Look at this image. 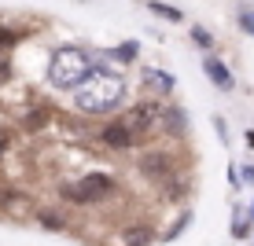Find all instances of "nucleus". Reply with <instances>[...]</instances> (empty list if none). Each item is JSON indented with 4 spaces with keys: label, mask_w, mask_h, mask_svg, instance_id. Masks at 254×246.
<instances>
[{
    "label": "nucleus",
    "mask_w": 254,
    "mask_h": 246,
    "mask_svg": "<svg viewBox=\"0 0 254 246\" xmlns=\"http://www.w3.org/2000/svg\"><path fill=\"white\" fill-rule=\"evenodd\" d=\"M254 221H251V209L247 206H236V221H232V235L236 239H243L247 235V228H251Z\"/></svg>",
    "instance_id": "ddd939ff"
},
{
    "label": "nucleus",
    "mask_w": 254,
    "mask_h": 246,
    "mask_svg": "<svg viewBox=\"0 0 254 246\" xmlns=\"http://www.w3.org/2000/svg\"><path fill=\"white\" fill-rule=\"evenodd\" d=\"M203 74L210 77V85H214L217 92H232L236 89V77H232V70L225 59H217V55H206L203 59Z\"/></svg>",
    "instance_id": "0eeeda50"
},
{
    "label": "nucleus",
    "mask_w": 254,
    "mask_h": 246,
    "mask_svg": "<svg viewBox=\"0 0 254 246\" xmlns=\"http://www.w3.org/2000/svg\"><path fill=\"white\" fill-rule=\"evenodd\" d=\"M48 121H52V110H48V107H33V110L22 118V125L30 129V133H41V129L48 125Z\"/></svg>",
    "instance_id": "f8f14e48"
},
{
    "label": "nucleus",
    "mask_w": 254,
    "mask_h": 246,
    "mask_svg": "<svg viewBox=\"0 0 254 246\" xmlns=\"http://www.w3.org/2000/svg\"><path fill=\"white\" fill-rule=\"evenodd\" d=\"M240 26L254 37V11H240Z\"/></svg>",
    "instance_id": "6ab92c4d"
},
{
    "label": "nucleus",
    "mask_w": 254,
    "mask_h": 246,
    "mask_svg": "<svg viewBox=\"0 0 254 246\" xmlns=\"http://www.w3.org/2000/svg\"><path fill=\"white\" fill-rule=\"evenodd\" d=\"M136 55H140V45H136V41H122L118 48L103 51V59H115V63H133Z\"/></svg>",
    "instance_id": "1a4fd4ad"
},
{
    "label": "nucleus",
    "mask_w": 254,
    "mask_h": 246,
    "mask_svg": "<svg viewBox=\"0 0 254 246\" xmlns=\"http://www.w3.org/2000/svg\"><path fill=\"white\" fill-rule=\"evenodd\" d=\"M140 74H144V85H151V89H155V92H162V96L177 89V77H173V74H166V70L144 66V70H140Z\"/></svg>",
    "instance_id": "6e6552de"
},
{
    "label": "nucleus",
    "mask_w": 254,
    "mask_h": 246,
    "mask_svg": "<svg viewBox=\"0 0 254 246\" xmlns=\"http://www.w3.org/2000/svg\"><path fill=\"white\" fill-rule=\"evenodd\" d=\"M92 70H96V63L81 48H59L48 63V85L59 92H77L92 77Z\"/></svg>",
    "instance_id": "f03ea898"
},
{
    "label": "nucleus",
    "mask_w": 254,
    "mask_h": 246,
    "mask_svg": "<svg viewBox=\"0 0 254 246\" xmlns=\"http://www.w3.org/2000/svg\"><path fill=\"white\" fill-rule=\"evenodd\" d=\"M247 147H254V129H247Z\"/></svg>",
    "instance_id": "b1692460"
},
{
    "label": "nucleus",
    "mask_w": 254,
    "mask_h": 246,
    "mask_svg": "<svg viewBox=\"0 0 254 246\" xmlns=\"http://www.w3.org/2000/svg\"><path fill=\"white\" fill-rule=\"evenodd\" d=\"M240 180H243V184H254V165H251V162L240 165Z\"/></svg>",
    "instance_id": "412c9836"
},
{
    "label": "nucleus",
    "mask_w": 254,
    "mask_h": 246,
    "mask_svg": "<svg viewBox=\"0 0 254 246\" xmlns=\"http://www.w3.org/2000/svg\"><path fill=\"white\" fill-rule=\"evenodd\" d=\"M191 41H195L199 48H214V33H210L206 26H191Z\"/></svg>",
    "instance_id": "dca6fc26"
},
{
    "label": "nucleus",
    "mask_w": 254,
    "mask_h": 246,
    "mask_svg": "<svg viewBox=\"0 0 254 246\" xmlns=\"http://www.w3.org/2000/svg\"><path fill=\"white\" fill-rule=\"evenodd\" d=\"M122 239H126L122 246H147V243L155 239V235H151V228H129V232L122 235Z\"/></svg>",
    "instance_id": "4468645a"
},
{
    "label": "nucleus",
    "mask_w": 254,
    "mask_h": 246,
    "mask_svg": "<svg viewBox=\"0 0 254 246\" xmlns=\"http://www.w3.org/2000/svg\"><path fill=\"white\" fill-rule=\"evenodd\" d=\"M188 224H191V209H188V213H181V221H177V224H173V228H170V232H166V243H173V239H177V235H181V232H185V228H188Z\"/></svg>",
    "instance_id": "f3484780"
},
{
    "label": "nucleus",
    "mask_w": 254,
    "mask_h": 246,
    "mask_svg": "<svg viewBox=\"0 0 254 246\" xmlns=\"http://www.w3.org/2000/svg\"><path fill=\"white\" fill-rule=\"evenodd\" d=\"M0 81H11V63L7 59H0Z\"/></svg>",
    "instance_id": "5701e85b"
},
{
    "label": "nucleus",
    "mask_w": 254,
    "mask_h": 246,
    "mask_svg": "<svg viewBox=\"0 0 254 246\" xmlns=\"http://www.w3.org/2000/svg\"><path fill=\"white\" fill-rule=\"evenodd\" d=\"M115 191V177L111 173H85L81 180L63 184V198L77 202V206H92V202H103Z\"/></svg>",
    "instance_id": "7ed1b4c3"
},
{
    "label": "nucleus",
    "mask_w": 254,
    "mask_h": 246,
    "mask_svg": "<svg viewBox=\"0 0 254 246\" xmlns=\"http://www.w3.org/2000/svg\"><path fill=\"white\" fill-rule=\"evenodd\" d=\"M140 173H144V180H173V162L166 151H144L140 154Z\"/></svg>",
    "instance_id": "423d86ee"
},
{
    "label": "nucleus",
    "mask_w": 254,
    "mask_h": 246,
    "mask_svg": "<svg viewBox=\"0 0 254 246\" xmlns=\"http://www.w3.org/2000/svg\"><path fill=\"white\" fill-rule=\"evenodd\" d=\"M214 129H217V136H221V144L229 140V121L225 118H214Z\"/></svg>",
    "instance_id": "aec40b11"
},
{
    "label": "nucleus",
    "mask_w": 254,
    "mask_h": 246,
    "mask_svg": "<svg viewBox=\"0 0 254 246\" xmlns=\"http://www.w3.org/2000/svg\"><path fill=\"white\" fill-rule=\"evenodd\" d=\"M11 151V129H0V158Z\"/></svg>",
    "instance_id": "a211bd4d"
},
{
    "label": "nucleus",
    "mask_w": 254,
    "mask_h": 246,
    "mask_svg": "<svg viewBox=\"0 0 254 246\" xmlns=\"http://www.w3.org/2000/svg\"><path fill=\"white\" fill-rule=\"evenodd\" d=\"M162 114H166V107H162V103L144 99V103H136V107L126 114V121L133 125V133H136V136H144V133H151L155 125H162Z\"/></svg>",
    "instance_id": "20e7f679"
},
{
    "label": "nucleus",
    "mask_w": 254,
    "mask_h": 246,
    "mask_svg": "<svg viewBox=\"0 0 254 246\" xmlns=\"http://www.w3.org/2000/svg\"><path fill=\"white\" fill-rule=\"evenodd\" d=\"M133 140H136V133H133V125H129L126 118L107 121V125L100 129V144L111 147V151H129V147H133Z\"/></svg>",
    "instance_id": "39448f33"
},
{
    "label": "nucleus",
    "mask_w": 254,
    "mask_h": 246,
    "mask_svg": "<svg viewBox=\"0 0 254 246\" xmlns=\"http://www.w3.org/2000/svg\"><path fill=\"white\" fill-rule=\"evenodd\" d=\"M126 92H129L126 77L111 74L103 63H96L92 77L74 92V103H77V110H85V114H111L115 107L126 103Z\"/></svg>",
    "instance_id": "f257e3e1"
},
{
    "label": "nucleus",
    "mask_w": 254,
    "mask_h": 246,
    "mask_svg": "<svg viewBox=\"0 0 254 246\" xmlns=\"http://www.w3.org/2000/svg\"><path fill=\"white\" fill-rule=\"evenodd\" d=\"M147 11L159 15V19H166V22H185V11H181V7L162 4V0H147Z\"/></svg>",
    "instance_id": "9d476101"
},
{
    "label": "nucleus",
    "mask_w": 254,
    "mask_h": 246,
    "mask_svg": "<svg viewBox=\"0 0 254 246\" xmlns=\"http://www.w3.org/2000/svg\"><path fill=\"white\" fill-rule=\"evenodd\" d=\"M22 37H26V33L19 30V26H4V22H0V48H15V45H22Z\"/></svg>",
    "instance_id": "2eb2a0df"
},
{
    "label": "nucleus",
    "mask_w": 254,
    "mask_h": 246,
    "mask_svg": "<svg viewBox=\"0 0 254 246\" xmlns=\"http://www.w3.org/2000/svg\"><path fill=\"white\" fill-rule=\"evenodd\" d=\"M162 129H170V133H185L188 129V121H185V110L181 107H166V114H162Z\"/></svg>",
    "instance_id": "9b49d317"
},
{
    "label": "nucleus",
    "mask_w": 254,
    "mask_h": 246,
    "mask_svg": "<svg viewBox=\"0 0 254 246\" xmlns=\"http://www.w3.org/2000/svg\"><path fill=\"white\" fill-rule=\"evenodd\" d=\"M41 224H45V228H63V221H59V217H52V213H41Z\"/></svg>",
    "instance_id": "4be33fe9"
}]
</instances>
